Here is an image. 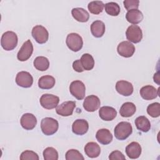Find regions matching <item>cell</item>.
<instances>
[{"label":"cell","mask_w":160,"mask_h":160,"mask_svg":"<svg viewBox=\"0 0 160 160\" xmlns=\"http://www.w3.org/2000/svg\"><path fill=\"white\" fill-rule=\"evenodd\" d=\"M59 128L58 121L52 118H44L41 122V129L44 134L51 136L56 133Z\"/></svg>","instance_id":"obj_3"},{"label":"cell","mask_w":160,"mask_h":160,"mask_svg":"<svg viewBox=\"0 0 160 160\" xmlns=\"http://www.w3.org/2000/svg\"><path fill=\"white\" fill-rule=\"evenodd\" d=\"M132 132V128L130 122L122 121L119 122L114 128V136L119 140H125Z\"/></svg>","instance_id":"obj_2"},{"label":"cell","mask_w":160,"mask_h":160,"mask_svg":"<svg viewBox=\"0 0 160 160\" xmlns=\"http://www.w3.org/2000/svg\"><path fill=\"white\" fill-rule=\"evenodd\" d=\"M117 92L124 96H129L133 92V86L128 81L121 80L118 81L116 84Z\"/></svg>","instance_id":"obj_15"},{"label":"cell","mask_w":160,"mask_h":160,"mask_svg":"<svg viewBox=\"0 0 160 160\" xmlns=\"http://www.w3.org/2000/svg\"><path fill=\"white\" fill-rule=\"evenodd\" d=\"M72 17L78 21L85 22L89 20V14L84 9L82 8H75L71 10Z\"/></svg>","instance_id":"obj_23"},{"label":"cell","mask_w":160,"mask_h":160,"mask_svg":"<svg viewBox=\"0 0 160 160\" xmlns=\"http://www.w3.org/2000/svg\"><path fill=\"white\" fill-rule=\"evenodd\" d=\"M39 102L41 106L44 109H52L58 106L59 98L58 96L53 94H44L40 98Z\"/></svg>","instance_id":"obj_8"},{"label":"cell","mask_w":160,"mask_h":160,"mask_svg":"<svg viewBox=\"0 0 160 160\" xmlns=\"http://www.w3.org/2000/svg\"><path fill=\"white\" fill-rule=\"evenodd\" d=\"M117 51L121 56L124 58H130L135 52V47L129 41H124L118 44Z\"/></svg>","instance_id":"obj_12"},{"label":"cell","mask_w":160,"mask_h":160,"mask_svg":"<svg viewBox=\"0 0 160 160\" xmlns=\"http://www.w3.org/2000/svg\"><path fill=\"white\" fill-rule=\"evenodd\" d=\"M21 126L26 130L33 129L37 124L36 116L31 113L24 114L20 119Z\"/></svg>","instance_id":"obj_14"},{"label":"cell","mask_w":160,"mask_h":160,"mask_svg":"<svg viewBox=\"0 0 160 160\" xmlns=\"http://www.w3.org/2000/svg\"><path fill=\"white\" fill-rule=\"evenodd\" d=\"M104 4L101 1H91L88 5V8L89 12L93 14H99L101 13L104 9Z\"/></svg>","instance_id":"obj_30"},{"label":"cell","mask_w":160,"mask_h":160,"mask_svg":"<svg viewBox=\"0 0 160 160\" xmlns=\"http://www.w3.org/2000/svg\"><path fill=\"white\" fill-rule=\"evenodd\" d=\"M76 108V102L72 101H65L56 107V113L61 116H69L72 114L74 109Z\"/></svg>","instance_id":"obj_11"},{"label":"cell","mask_w":160,"mask_h":160,"mask_svg":"<svg viewBox=\"0 0 160 160\" xmlns=\"http://www.w3.org/2000/svg\"><path fill=\"white\" fill-rule=\"evenodd\" d=\"M127 39L133 43L139 42L142 38V32L140 27L137 25H131L126 31Z\"/></svg>","instance_id":"obj_7"},{"label":"cell","mask_w":160,"mask_h":160,"mask_svg":"<svg viewBox=\"0 0 160 160\" xmlns=\"http://www.w3.org/2000/svg\"><path fill=\"white\" fill-rule=\"evenodd\" d=\"M31 34L35 41L39 44L46 42L49 38V32L48 30L41 25H37L33 27Z\"/></svg>","instance_id":"obj_6"},{"label":"cell","mask_w":160,"mask_h":160,"mask_svg":"<svg viewBox=\"0 0 160 160\" xmlns=\"http://www.w3.org/2000/svg\"><path fill=\"white\" fill-rule=\"evenodd\" d=\"M109 159L110 160H125L126 158L121 151L116 150L109 154Z\"/></svg>","instance_id":"obj_37"},{"label":"cell","mask_w":160,"mask_h":160,"mask_svg":"<svg viewBox=\"0 0 160 160\" xmlns=\"http://www.w3.org/2000/svg\"><path fill=\"white\" fill-rule=\"evenodd\" d=\"M66 42L68 48L74 52L79 51L83 46L82 37L75 32L70 33L67 36Z\"/></svg>","instance_id":"obj_4"},{"label":"cell","mask_w":160,"mask_h":160,"mask_svg":"<svg viewBox=\"0 0 160 160\" xmlns=\"http://www.w3.org/2000/svg\"><path fill=\"white\" fill-rule=\"evenodd\" d=\"M105 11L107 14L112 16H117L120 13V6L115 2H109L104 5Z\"/></svg>","instance_id":"obj_31"},{"label":"cell","mask_w":160,"mask_h":160,"mask_svg":"<svg viewBox=\"0 0 160 160\" xmlns=\"http://www.w3.org/2000/svg\"><path fill=\"white\" fill-rule=\"evenodd\" d=\"M126 19L129 22L136 25L142 21L143 19V14L139 9H132L127 12Z\"/></svg>","instance_id":"obj_22"},{"label":"cell","mask_w":160,"mask_h":160,"mask_svg":"<svg viewBox=\"0 0 160 160\" xmlns=\"http://www.w3.org/2000/svg\"><path fill=\"white\" fill-rule=\"evenodd\" d=\"M43 158L45 160H58V152L56 149L52 147L46 148L42 152Z\"/></svg>","instance_id":"obj_32"},{"label":"cell","mask_w":160,"mask_h":160,"mask_svg":"<svg viewBox=\"0 0 160 160\" xmlns=\"http://www.w3.org/2000/svg\"><path fill=\"white\" fill-rule=\"evenodd\" d=\"M66 160H84L83 156L77 150L71 149L68 150L66 153Z\"/></svg>","instance_id":"obj_34"},{"label":"cell","mask_w":160,"mask_h":160,"mask_svg":"<svg viewBox=\"0 0 160 160\" xmlns=\"http://www.w3.org/2000/svg\"><path fill=\"white\" fill-rule=\"evenodd\" d=\"M56 80L54 77L50 75L41 76L38 80V86L42 89H50L55 85Z\"/></svg>","instance_id":"obj_25"},{"label":"cell","mask_w":160,"mask_h":160,"mask_svg":"<svg viewBox=\"0 0 160 160\" xmlns=\"http://www.w3.org/2000/svg\"><path fill=\"white\" fill-rule=\"evenodd\" d=\"M153 79H154V81L156 82L157 84H159V72H157L156 74H154V77H153Z\"/></svg>","instance_id":"obj_39"},{"label":"cell","mask_w":160,"mask_h":160,"mask_svg":"<svg viewBox=\"0 0 160 160\" xmlns=\"http://www.w3.org/2000/svg\"><path fill=\"white\" fill-rule=\"evenodd\" d=\"M148 114L152 118H158L160 116V104L154 102L149 104L147 108Z\"/></svg>","instance_id":"obj_33"},{"label":"cell","mask_w":160,"mask_h":160,"mask_svg":"<svg viewBox=\"0 0 160 160\" xmlns=\"http://www.w3.org/2000/svg\"><path fill=\"white\" fill-rule=\"evenodd\" d=\"M91 32L95 38L102 37L105 32L104 23L100 20L94 21L91 25Z\"/></svg>","instance_id":"obj_24"},{"label":"cell","mask_w":160,"mask_h":160,"mask_svg":"<svg viewBox=\"0 0 160 160\" xmlns=\"http://www.w3.org/2000/svg\"><path fill=\"white\" fill-rule=\"evenodd\" d=\"M136 107L131 102H126L121 107L119 110L120 115L123 118H129L136 112Z\"/></svg>","instance_id":"obj_26"},{"label":"cell","mask_w":160,"mask_h":160,"mask_svg":"<svg viewBox=\"0 0 160 160\" xmlns=\"http://www.w3.org/2000/svg\"><path fill=\"white\" fill-rule=\"evenodd\" d=\"M33 52V45L32 42L28 39L22 45L17 54V58L20 61H27L32 55Z\"/></svg>","instance_id":"obj_9"},{"label":"cell","mask_w":160,"mask_h":160,"mask_svg":"<svg viewBox=\"0 0 160 160\" xmlns=\"http://www.w3.org/2000/svg\"><path fill=\"white\" fill-rule=\"evenodd\" d=\"M81 62L84 70L90 71L94 66V60L93 57L88 53L83 54L81 58Z\"/></svg>","instance_id":"obj_29"},{"label":"cell","mask_w":160,"mask_h":160,"mask_svg":"<svg viewBox=\"0 0 160 160\" xmlns=\"http://www.w3.org/2000/svg\"><path fill=\"white\" fill-rule=\"evenodd\" d=\"M96 138L99 142L102 144L107 145L111 142L112 140V135L108 129H99L96 134Z\"/></svg>","instance_id":"obj_20"},{"label":"cell","mask_w":160,"mask_h":160,"mask_svg":"<svg viewBox=\"0 0 160 160\" xmlns=\"http://www.w3.org/2000/svg\"><path fill=\"white\" fill-rule=\"evenodd\" d=\"M124 8L128 11L132 9H138L139 8V0H124L123 1Z\"/></svg>","instance_id":"obj_36"},{"label":"cell","mask_w":160,"mask_h":160,"mask_svg":"<svg viewBox=\"0 0 160 160\" xmlns=\"http://www.w3.org/2000/svg\"><path fill=\"white\" fill-rule=\"evenodd\" d=\"M84 152L89 158H96L99 156L101 148L96 142H89L85 145Z\"/></svg>","instance_id":"obj_21"},{"label":"cell","mask_w":160,"mask_h":160,"mask_svg":"<svg viewBox=\"0 0 160 160\" xmlns=\"http://www.w3.org/2000/svg\"><path fill=\"white\" fill-rule=\"evenodd\" d=\"M33 64L37 70L44 71L49 68V61L48 59L44 56H38L34 59Z\"/></svg>","instance_id":"obj_28"},{"label":"cell","mask_w":160,"mask_h":160,"mask_svg":"<svg viewBox=\"0 0 160 160\" xmlns=\"http://www.w3.org/2000/svg\"><path fill=\"white\" fill-rule=\"evenodd\" d=\"M16 82L20 87L24 88H30L33 83V78L27 71H20L16 75Z\"/></svg>","instance_id":"obj_10"},{"label":"cell","mask_w":160,"mask_h":160,"mask_svg":"<svg viewBox=\"0 0 160 160\" xmlns=\"http://www.w3.org/2000/svg\"><path fill=\"white\" fill-rule=\"evenodd\" d=\"M141 145L137 142H132L126 147V153L131 159H137L141 154Z\"/></svg>","instance_id":"obj_19"},{"label":"cell","mask_w":160,"mask_h":160,"mask_svg":"<svg viewBox=\"0 0 160 160\" xmlns=\"http://www.w3.org/2000/svg\"><path fill=\"white\" fill-rule=\"evenodd\" d=\"M135 125L139 131L143 132H148L151 129V123L149 119L144 116H140L135 119Z\"/></svg>","instance_id":"obj_27"},{"label":"cell","mask_w":160,"mask_h":160,"mask_svg":"<svg viewBox=\"0 0 160 160\" xmlns=\"http://www.w3.org/2000/svg\"><path fill=\"white\" fill-rule=\"evenodd\" d=\"M69 91L75 98L78 100H82L85 96L86 87L82 81L76 80L71 83L69 86Z\"/></svg>","instance_id":"obj_5"},{"label":"cell","mask_w":160,"mask_h":160,"mask_svg":"<svg viewBox=\"0 0 160 160\" xmlns=\"http://www.w3.org/2000/svg\"><path fill=\"white\" fill-rule=\"evenodd\" d=\"M89 129V124L85 119H76L72 125V131L76 135H84Z\"/></svg>","instance_id":"obj_17"},{"label":"cell","mask_w":160,"mask_h":160,"mask_svg":"<svg viewBox=\"0 0 160 160\" xmlns=\"http://www.w3.org/2000/svg\"><path fill=\"white\" fill-rule=\"evenodd\" d=\"M21 160H39V156L37 153L32 151L26 150L23 151L20 156Z\"/></svg>","instance_id":"obj_35"},{"label":"cell","mask_w":160,"mask_h":160,"mask_svg":"<svg viewBox=\"0 0 160 160\" xmlns=\"http://www.w3.org/2000/svg\"><path fill=\"white\" fill-rule=\"evenodd\" d=\"M18 38L17 34L11 31L4 32L1 39V45L6 51L13 50L17 46Z\"/></svg>","instance_id":"obj_1"},{"label":"cell","mask_w":160,"mask_h":160,"mask_svg":"<svg viewBox=\"0 0 160 160\" xmlns=\"http://www.w3.org/2000/svg\"><path fill=\"white\" fill-rule=\"evenodd\" d=\"M159 88L156 89L152 86L147 85L141 88L139 92L142 99L145 100H152L159 96Z\"/></svg>","instance_id":"obj_16"},{"label":"cell","mask_w":160,"mask_h":160,"mask_svg":"<svg viewBox=\"0 0 160 160\" xmlns=\"http://www.w3.org/2000/svg\"><path fill=\"white\" fill-rule=\"evenodd\" d=\"M101 105L99 98L95 95L87 96L83 102V108L88 112H94L96 111Z\"/></svg>","instance_id":"obj_13"},{"label":"cell","mask_w":160,"mask_h":160,"mask_svg":"<svg viewBox=\"0 0 160 160\" xmlns=\"http://www.w3.org/2000/svg\"><path fill=\"white\" fill-rule=\"evenodd\" d=\"M99 117L104 121H109L113 120L117 116L116 109L111 106H102L99 110Z\"/></svg>","instance_id":"obj_18"},{"label":"cell","mask_w":160,"mask_h":160,"mask_svg":"<svg viewBox=\"0 0 160 160\" xmlns=\"http://www.w3.org/2000/svg\"><path fill=\"white\" fill-rule=\"evenodd\" d=\"M72 68L74 70L78 72H82L84 71V68L82 66L80 59H77L74 61L72 63Z\"/></svg>","instance_id":"obj_38"}]
</instances>
